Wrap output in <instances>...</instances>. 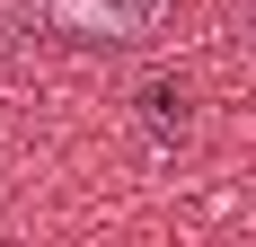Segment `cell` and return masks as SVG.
<instances>
[{
    "label": "cell",
    "mask_w": 256,
    "mask_h": 247,
    "mask_svg": "<svg viewBox=\"0 0 256 247\" xmlns=\"http://www.w3.org/2000/svg\"><path fill=\"white\" fill-rule=\"evenodd\" d=\"M26 18H36V36L71 53H132L159 36L168 0H26Z\"/></svg>",
    "instance_id": "1"
}]
</instances>
